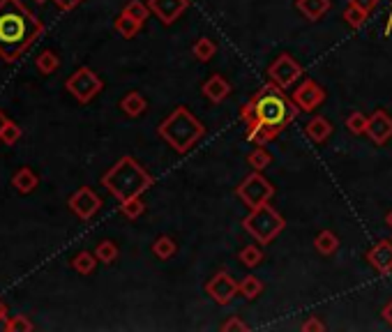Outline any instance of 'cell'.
<instances>
[{"label":"cell","instance_id":"obj_1","mask_svg":"<svg viewBox=\"0 0 392 332\" xmlns=\"http://www.w3.org/2000/svg\"><path fill=\"white\" fill-rule=\"evenodd\" d=\"M298 111L300 109L293 97H289L284 88L268 81L256 90L245 106H240V120L247 127V141L256 146L270 143L298 118Z\"/></svg>","mask_w":392,"mask_h":332},{"label":"cell","instance_id":"obj_2","mask_svg":"<svg viewBox=\"0 0 392 332\" xmlns=\"http://www.w3.org/2000/svg\"><path fill=\"white\" fill-rule=\"evenodd\" d=\"M44 26L32 16L21 0H0V58L14 63L26 49L42 37Z\"/></svg>","mask_w":392,"mask_h":332},{"label":"cell","instance_id":"obj_3","mask_svg":"<svg viewBox=\"0 0 392 332\" xmlns=\"http://www.w3.org/2000/svg\"><path fill=\"white\" fill-rule=\"evenodd\" d=\"M102 185L118 201H127V198L146 194L155 185V178L150 176L134 157L125 155L102 176Z\"/></svg>","mask_w":392,"mask_h":332},{"label":"cell","instance_id":"obj_4","mask_svg":"<svg viewBox=\"0 0 392 332\" xmlns=\"http://www.w3.org/2000/svg\"><path fill=\"white\" fill-rule=\"evenodd\" d=\"M157 134H160V139L166 141L176 153H187L203 139L206 127L187 106H176V109L160 122Z\"/></svg>","mask_w":392,"mask_h":332},{"label":"cell","instance_id":"obj_5","mask_svg":"<svg viewBox=\"0 0 392 332\" xmlns=\"http://www.w3.org/2000/svg\"><path fill=\"white\" fill-rule=\"evenodd\" d=\"M243 226L256 243L270 245L272 240L286 229V219L282 217L270 203H263V205L254 208V210H249V215L243 219Z\"/></svg>","mask_w":392,"mask_h":332},{"label":"cell","instance_id":"obj_6","mask_svg":"<svg viewBox=\"0 0 392 332\" xmlns=\"http://www.w3.org/2000/svg\"><path fill=\"white\" fill-rule=\"evenodd\" d=\"M236 194H238L240 201L249 208V210H254V208H258V205L270 203V198L274 196V187L261 171H252L236 187Z\"/></svg>","mask_w":392,"mask_h":332},{"label":"cell","instance_id":"obj_7","mask_svg":"<svg viewBox=\"0 0 392 332\" xmlns=\"http://www.w3.org/2000/svg\"><path fill=\"white\" fill-rule=\"evenodd\" d=\"M65 88H68L70 95H74L77 102L88 104V102H93L99 93H102L104 81L99 79L90 68H79L68 81H65Z\"/></svg>","mask_w":392,"mask_h":332},{"label":"cell","instance_id":"obj_8","mask_svg":"<svg viewBox=\"0 0 392 332\" xmlns=\"http://www.w3.org/2000/svg\"><path fill=\"white\" fill-rule=\"evenodd\" d=\"M300 77H303V65H300L291 53H279L268 65V81H272L274 86H279L284 90L296 86Z\"/></svg>","mask_w":392,"mask_h":332},{"label":"cell","instance_id":"obj_9","mask_svg":"<svg viewBox=\"0 0 392 332\" xmlns=\"http://www.w3.org/2000/svg\"><path fill=\"white\" fill-rule=\"evenodd\" d=\"M206 290H208V295H210L217 305H229L233 298L240 293V284L229 275V272L220 270V272H215L210 279H208Z\"/></svg>","mask_w":392,"mask_h":332},{"label":"cell","instance_id":"obj_10","mask_svg":"<svg viewBox=\"0 0 392 332\" xmlns=\"http://www.w3.org/2000/svg\"><path fill=\"white\" fill-rule=\"evenodd\" d=\"M291 97H293V102L298 104L300 111L312 113V111H316L325 102V97H328V95H325V88L319 86V83H316L314 79H305L296 88V93L291 95Z\"/></svg>","mask_w":392,"mask_h":332},{"label":"cell","instance_id":"obj_11","mask_svg":"<svg viewBox=\"0 0 392 332\" xmlns=\"http://www.w3.org/2000/svg\"><path fill=\"white\" fill-rule=\"evenodd\" d=\"M102 208V198H99L90 187H81L70 196V210L77 215L79 219H93Z\"/></svg>","mask_w":392,"mask_h":332},{"label":"cell","instance_id":"obj_12","mask_svg":"<svg viewBox=\"0 0 392 332\" xmlns=\"http://www.w3.org/2000/svg\"><path fill=\"white\" fill-rule=\"evenodd\" d=\"M148 5H150V12H153L164 26H171V23H176L180 16L187 12L189 0H148Z\"/></svg>","mask_w":392,"mask_h":332},{"label":"cell","instance_id":"obj_13","mask_svg":"<svg viewBox=\"0 0 392 332\" xmlns=\"http://www.w3.org/2000/svg\"><path fill=\"white\" fill-rule=\"evenodd\" d=\"M367 136L372 139V143L386 146L392 139V115L383 109H377L369 115V122H367Z\"/></svg>","mask_w":392,"mask_h":332},{"label":"cell","instance_id":"obj_14","mask_svg":"<svg viewBox=\"0 0 392 332\" xmlns=\"http://www.w3.org/2000/svg\"><path fill=\"white\" fill-rule=\"evenodd\" d=\"M367 261L381 275H390L392 272V240H379L369 252H367Z\"/></svg>","mask_w":392,"mask_h":332},{"label":"cell","instance_id":"obj_15","mask_svg":"<svg viewBox=\"0 0 392 332\" xmlns=\"http://www.w3.org/2000/svg\"><path fill=\"white\" fill-rule=\"evenodd\" d=\"M201 93L210 99L213 104H222L224 99H227L231 95V83L222 77V74H213L210 79L203 81L201 86Z\"/></svg>","mask_w":392,"mask_h":332},{"label":"cell","instance_id":"obj_16","mask_svg":"<svg viewBox=\"0 0 392 332\" xmlns=\"http://www.w3.org/2000/svg\"><path fill=\"white\" fill-rule=\"evenodd\" d=\"M305 134H307V139L312 141V143L321 146V143H325V141L330 139L332 124L328 122V118H323V115H316V118H312L310 122L305 124Z\"/></svg>","mask_w":392,"mask_h":332},{"label":"cell","instance_id":"obj_17","mask_svg":"<svg viewBox=\"0 0 392 332\" xmlns=\"http://www.w3.org/2000/svg\"><path fill=\"white\" fill-rule=\"evenodd\" d=\"M298 12L305 16L307 21H319L330 12V0H296Z\"/></svg>","mask_w":392,"mask_h":332},{"label":"cell","instance_id":"obj_18","mask_svg":"<svg viewBox=\"0 0 392 332\" xmlns=\"http://www.w3.org/2000/svg\"><path fill=\"white\" fill-rule=\"evenodd\" d=\"M12 185L16 187V192L19 194H30V192H35L37 189L39 178L28 169V166H21V169L12 176Z\"/></svg>","mask_w":392,"mask_h":332},{"label":"cell","instance_id":"obj_19","mask_svg":"<svg viewBox=\"0 0 392 332\" xmlns=\"http://www.w3.org/2000/svg\"><path fill=\"white\" fill-rule=\"evenodd\" d=\"M146 109H148L146 97L141 93H137V90H132V93H127L120 99V111L125 115H129V118H139V115L144 113Z\"/></svg>","mask_w":392,"mask_h":332},{"label":"cell","instance_id":"obj_20","mask_svg":"<svg viewBox=\"0 0 392 332\" xmlns=\"http://www.w3.org/2000/svg\"><path fill=\"white\" fill-rule=\"evenodd\" d=\"M314 247H316V252L323 254V256H332L339 249V238L332 234V231H321L319 236L314 238Z\"/></svg>","mask_w":392,"mask_h":332},{"label":"cell","instance_id":"obj_21","mask_svg":"<svg viewBox=\"0 0 392 332\" xmlns=\"http://www.w3.org/2000/svg\"><path fill=\"white\" fill-rule=\"evenodd\" d=\"M176 252H178L176 240L169 238V236H160V238H157L155 243H153V254H155L160 261H169V259H173V256H176Z\"/></svg>","mask_w":392,"mask_h":332},{"label":"cell","instance_id":"obj_22","mask_svg":"<svg viewBox=\"0 0 392 332\" xmlns=\"http://www.w3.org/2000/svg\"><path fill=\"white\" fill-rule=\"evenodd\" d=\"M113 28H115V32H118L120 37L132 39V37H137V35H139V30L144 28V23H139V21H134V19H129L127 14H120L118 19H115Z\"/></svg>","mask_w":392,"mask_h":332},{"label":"cell","instance_id":"obj_23","mask_svg":"<svg viewBox=\"0 0 392 332\" xmlns=\"http://www.w3.org/2000/svg\"><path fill=\"white\" fill-rule=\"evenodd\" d=\"M191 53H194V58L198 63H208V60H213V58H215L217 44L210 37H198L194 42V46H191Z\"/></svg>","mask_w":392,"mask_h":332},{"label":"cell","instance_id":"obj_24","mask_svg":"<svg viewBox=\"0 0 392 332\" xmlns=\"http://www.w3.org/2000/svg\"><path fill=\"white\" fill-rule=\"evenodd\" d=\"M240 293H243L245 300H256V298L263 293V281L256 275L243 277V281H240Z\"/></svg>","mask_w":392,"mask_h":332},{"label":"cell","instance_id":"obj_25","mask_svg":"<svg viewBox=\"0 0 392 332\" xmlns=\"http://www.w3.org/2000/svg\"><path fill=\"white\" fill-rule=\"evenodd\" d=\"M238 259L243 265H247V268H256V265L263 263V249L258 245H247V247L240 249Z\"/></svg>","mask_w":392,"mask_h":332},{"label":"cell","instance_id":"obj_26","mask_svg":"<svg viewBox=\"0 0 392 332\" xmlns=\"http://www.w3.org/2000/svg\"><path fill=\"white\" fill-rule=\"evenodd\" d=\"M95 265H97V256L90 252H79L72 259V268L77 270L79 275H90V272L95 270Z\"/></svg>","mask_w":392,"mask_h":332},{"label":"cell","instance_id":"obj_27","mask_svg":"<svg viewBox=\"0 0 392 332\" xmlns=\"http://www.w3.org/2000/svg\"><path fill=\"white\" fill-rule=\"evenodd\" d=\"M122 14H127L129 19H134L139 23H146V19L150 16V5L144 3V0H129V3L125 5Z\"/></svg>","mask_w":392,"mask_h":332},{"label":"cell","instance_id":"obj_28","mask_svg":"<svg viewBox=\"0 0 392 332\" xmlns=\"http://www.w3.org/2000/svg\"><path fill=\"white\" fill-rule=\"evenodd\" d=\"M247 164L252 166L254 171H263V169H268V166L272 164V155L265 151L263 146H258L256 151H252L249 153V157H247Z\"/></svg>","mask_w":392,"mask_h":332},{"label":"cell","instance_id":"obj_29","mask_svg":"<svg viewBox=\"0 0 392 332\" xmlns=\"http://www.w3.org/2000/svg\"><path fill=\"white\" fill-rule=\"evenodd\" d=\"M367 122H369V115H365L362 111H353L346 118V129L351 132L353 136H362L367 134Z\"/></svg>","mask_w":392,"mask_h":332},{"label":"cell","instance_id":"obj_30","mask_svg":"<svg viewBox=\"0 0 392 332\" xmlns=\"http://www.w3.org/2000/svg\"><path fill=\"white\" fill-rule=\"evenodd\" d=\"M95 256H97V261H102V263H113L115 259H118V245L111 243V240H102V243H97L95 247Z\"/></svg>","mask_w":392,"mask_h":332},{"label":"cell","instance_id":"obj_31","mask_svg":"<svg viewBox=\"0 0 392 332\" xmlns=\"http://www.w3.org/2000/svg\"><path fill=\"white\" fill-rule=\"evenodd\" d=\"M120 212L129 219H139L146 212V203L141 201V196L127 198V201H120Z\"/></svg>","mask_w":392,"mask_h":332},{"label":"cell","instance_id":"obj_32","mask_svg":"<svg viewBox=\"0 0 392 332\" xmlns=\"http://www.w3.org/2000/svg\"><path fill=\"white\" fill-rule=\"evenodd\" d=\"M58 68H61V58H58L53 51H42L37 56V70L42 74H53Z\"/></svg>","mask_w":392,"mask_h":332},{"label":"cell","instance_id":"obj_33","mask_svg":"<svg viewBox=\"0 0 392 332\" xmlns=\"http://www.w3.org/2000/svg\"><path fill=\"white\" fill-rule=\"evenodd\" d=\"M341 16H344V21H346L348 26H351V28L355 30V28H362V26H365V21H367V16H369V14L362 12L360 7L348 5L346 10H344V14H341Z\"/></svg>","mask_w":392,"mask_h":332},{"label":"cell","instance_id":"obj_34","mask_svg":"<svg viewBox=\"0 0 392 332\" xmlns=\"http://www.w3.org/2000/svg\"><path fill=\"white\" fill-rule=\"evenodd\" d=\"M5 330L7 332H32V330H35V326H32V321L28 317H23V314H16V317L7 319Z\"/></svg>","mask_w":392,"mask_h":332},{"label":"cell","instance_id":"obj_35","mask_svg":"<svg viewBox=\"0 0 392 332\" xmlns=\"http://www.w3.org/2000/svg\"><path fill=\"white\" fill-rule=\"evenodd\" d=\"M19 139H21V127L10 120V122H7V127L3 129V134H0V141H3L5 146H14Z\"/></svg>","mask_w":392,"mask_h":332},{"label":"cell","instance_id":"obj_36","mask_svg":"<svg viewBox=\"0 0 392 332\" xmlns=\"http://www.w3.org/2000/svg\"><path fill=\"white\" fill-rule=\"evenodd\" d=\"M222 330L224 332H243V330H249V326L240 317H229V321L222 323Z\"/></svg>","mask_w":392,"mask_h":332},{"label":"cell","instance_id":"obj_37","mask_svg":"<svg viewBox=\"0 0 392 332\" xmlns=\"http://www.w3.org/2000/svg\"><path fill=\"white\" fill-rule=\"evenodd\" d=\"M348 5H355V7H360L362 12L372 14L379 7V0H348Z\"/></svg>","mask_w":392,"mask_h":332},{"label":"cell","instance_id":"obj_38","mask_svg":"<svg viewBox=\"0 0 392 332\" xmlns=\"http://www.w3.org/2000/svg\"><path fill=\"white\" fill-rule=\"evenodd\" d=\"M303 330H305V332H314V330L323 332V330H325V323H323L321 319L312 317V319H307V321L303 323Z\"/></svg>","mask_w":392,"mask_h":332},{"label":"cell","instance_id":"obj_39","mask_svg":"<svg viewBox=\"0 0 392 332\" xmlns=\"http://www.w3.org/2000/svg\"><path fill=\"white\" fill-rule=\"evenodd\" d=\"M53 3L61 7L63 12H72V10H77V7L83 3V0H53Z\"/></svg>","mask_w":392,"mask_h":332},{"label":"cell","instance_id":"obj_40","mask_svg":"<svg viewBox=\"0 0 392 332\" xmlns=\"http://www.w3.org/2000/svg\"><path fill=\"white\" fill-rule=\"evenodd\" d=\"M383 319H386V323L392 328V300L386 307H383Z\"/></svg>","mask_w":392,"mask_h":332},{"label":"cell","instance_id":"obj_41","mask_svg":"<svg viewBox=\"0 0 392 332\" xmlns=\"http://www.w3.org/2000/svg\"><path fill=\"white\" fill-rule=\"evenodd\" d=\"M7 122H10V120H7V115L0 111V134H3V129L7 127Z\"/></svg>","mask_w":392,"mask_h":332},{"label":"cell","instance_id":"obj_42","mask_svg":"<svg viewBox=\"0 0 392 332\" xmlns=\"http://www.w3.org/2000/svg\"><path fill=\"white\" fill-rule=\"evenodd\" d=\"M386 224H388V226L392 229V210H390V212L386 215Z\"/></svg>","mask_w":392,"mask_h":332},{"label":"cell","instance_id":"obj_43","mask_svg":"<svg viewBox=\"0 0 392 332\" xmlns=\"http://www.w3.org/2000/svg\"><path fill=\"white\" fill-rule=\"evenodd\" d=\"M37 3H42V0H37Z\"/></svg>","mask_w":392,"mask_h":332}]
</instances>
